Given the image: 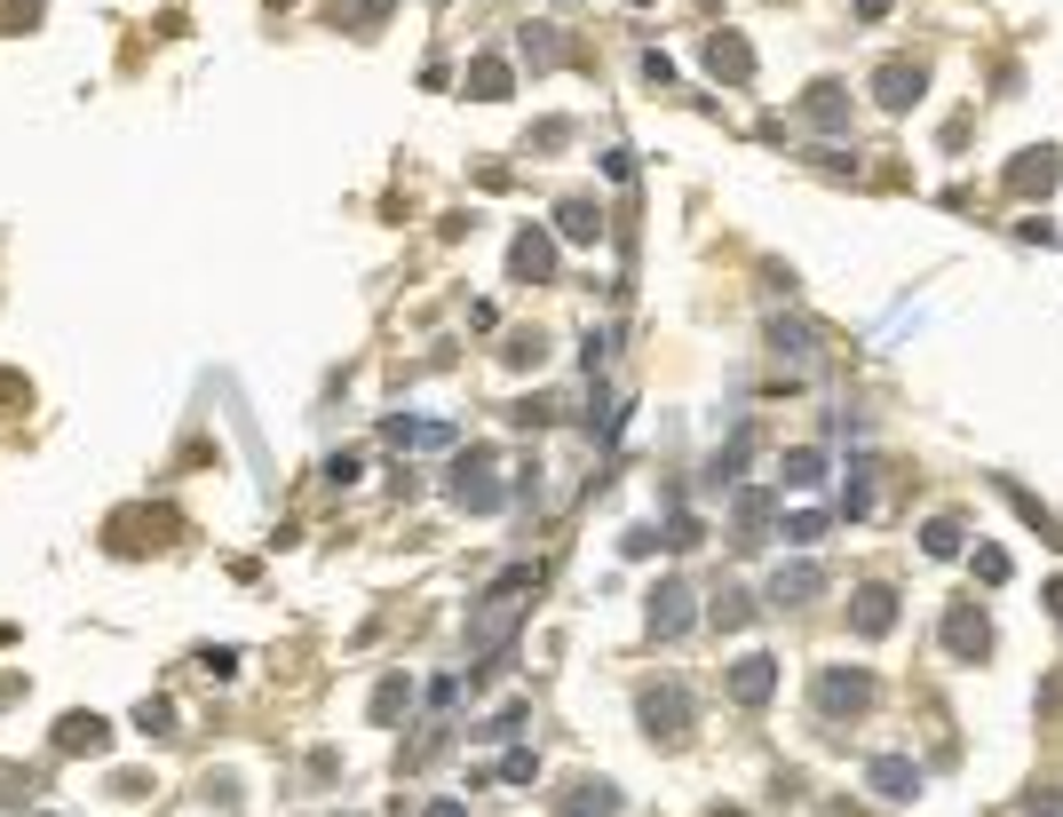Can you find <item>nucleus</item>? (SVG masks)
<instances>
[{"mask_svg": "<svg viewBox=\"0 0 1063 817\" xmlns=\"http://www.w3.org/2000/svg\"><path fill=\"white\" fill-rule=\"evenodd\" d=\"M532 588V571L516 564V571H501V580H492V595H484V611H477V627H469V651L484 659V651H501V643H508V627H516V595Z\"/></svg>", "mask_w": 1063, "mask_h": 817, "instance_id": "nucleus-1", "label": "nucleus"}, {"mask_svg": "<svg viewBox=\"0 0 1063 817\" xmlns=\"http://www.w3.org/2000/svg\"><path fill=\"white\" fill-rule=\"evenodd\" d=\"M445 492H453V508H477V517H492V508L508 500V492H501V468H492V453H460Z\"/></svg>", "mask_w": 1063, "mask_h": 817, "instance_id": "nucleus-2", "label": "nucleus"}, {"mask_svg": "<svg viewBox=\"0 0 1063 817\" xmlns=\"http://www.w3.org/2000/svg\"><path fill=\"white\" fill-rule=\"evenodd\" d=\"M873 706V674L866 667H818V714L842 723V714H866Z\"/></svg>", "mask_w": 1063, "mask_h": 817, "instance_id": "nucleus-3", "label": "nucleus"}, {"mask_svg": "<svg viewBox=\"0 0 1063 817\" xmlns=\"http://www.w3.org/2000/svg\"><path fill=\"white\" fill-rule=\"evenodd\" d=\"M636 714H643L651 738H683V730H690V691H683V683H651V691L636 699Z\"/></svg>", "mask_w": 1063, "mask_h": 817, "instance_id": "nucleus-4", "label": "nucleus"}, {"mask_svg": "<svg viewBox=\"0 0 1063 817\" xmlns=\"http://www.w3.org/2000/svg\"><path fill=\"white\" fill-rule=\"evenodd\" d=\"M945 651H952L960 667H976V659L992 651V627H984L976 603H952V611H945Z\"/></svg>", "mask_w": 1063, "mask_h": 817, "instance_id": "nucleus-5", "label": "nucleus"}, {"mask_svg": "<svg viewBox=\"0 0 1063 817\" xmlns=\"http://www.w3.org/2000/svg\"><path fill=\"white\" fill-rule=\"evenodd\" d=\"M627 802H619V786L611 778H572V786L556 794V817H619Z\"/></svg>", "mask_w": 1063, "mask_h": 817, "instance_id": "nucleus-6", "label": "nucleus"}, {"mask_svg": "<svg viewBox=\"0 0 1063 817\" xmlns=\"http://www.w3.org/2000/svg\"><path fill=\"white\" fill-rule=\"evenodd\" d=\"M770 691H778V659L770 651L730 659V699H739V706H770Z\"/></svg>", "mask_w": 1063, "mask_h": 817, "instance_id": "nucleus-7", "label": "nucleus"}, {"mask_svg": "<svg viewBox=\"0 0 1063 817\" xmlns=\"http://www.w3.org/2000/svg\"><path fill=\"white\" fill-rule=\"evenodd\" d=\"M866 786H873L881 802H913V794H921V762H913V754H873V762H866Z\"/></svg>", "mask_w": 1063, "mask_h": 817, "instance_id": "nucleus-8", "label": "nucleus"}, {"mask_svg": "<svg viewBox=\"0 0 1063 817\" xmlns=\"http://www.w3.org/2000/svg\"><path fill=\"white\" fill-rule=\"evenodd\" d=\"M921 88H928V72H921V64H905V56H889L881 72H873V95H881L889 112H913V104H921Z\"/></svg>", "mask_w": 1063, "mask_h": 817, "instance_id": "nucleus-9", "label": "nucleus"}, {"mask_svg": "<svg viewBox=\"0 0 1063 817\" xmlns=\"http://www.w3.org/2000/svg\"><path fill=\"white\" fill-rule=\"evenodd\" d=\"M690 603H699V595H690L683 580H667V588H659V595H651V635H659V643H675V635H690V620H699V611H690Z\"/></svg>", "mask_w": 1063, "mask_h": 817, "instance_id": "nucleus-10", "label": "nucleus"}, {"mask_svg": "<svg viewBox=\"0 0 1063 817\" xmlns=\"http://www.w3.org/2000/svg\"><path fill=\"white\" fill-rule=\"evenodd\" d=\"M849 627L866 635V643L889 635V627H896V588H881V580H873V588H857V595H849Z\"/></svg>", "mask_w": 1063, "mask_h": 817, "instance_id": "nucleus-11", "label": "nucleus"}, {"mask_svg": "<svg viewBox=\"0 0 1063 817\" xmlns=\"http://www.w3.org/2000/svg\"><path fill=\"white\" fill-rule=\"evenodd\" d=\"M508 270H516V279H524V286H540V279H556V238H548V230H524V238H516V247H508Z\"/></svg>", "mask_w": 1063, "mask_h": 817, "instance_id": "nucleus-12", "label": "nucleus"}, {"mask_svg": "<svg viewBox=\"0 0 1063 817\" xmlns=\"http://www.w3.org/2000/svg\"><path fill=\"white\" fill-rule=\"evenodd\" d=\"M707 72L730 80V88H746L754 80V48L739 41V32H715V41H707Z\"/></svg>", "mask_w": 1063, "mask_h": 817, "instance_id": "nucleus-13", "label": "nucleus"}, {"mask_svg": "<svg viewBox=\"0 0 1063 817\" xmlns=\"http://www.w3.org/2000/svg\"><path fill=\"white\" fill-rule=\"evenodd\" d=\"M810 595H825V571H818V564H778V571H770V603H778V611L810 603Z\"/></svg>", "mask_w": 1063, "mask_h": 817, "instance_id": "nucleus-14", "label": "nucleus"}, {"mask_svg": "<svg viewBox=\"0 0 1063 817\" xmlns=\"http://www.w3.org/2000/svg\"><path fill=\"white\" fill-rule=\"evenodd\" d=\"M56 746H64V754H104V746H112V723H104V714H64V723H56Z\"/></svg>", "mask_w": 1063, "mask_h": 817, "instance_id": "nucleus-15", "label": "nucleus"}, {"mask_svg": "<svg viewBox=\"0 0 1063 817\" xmlns=\"http://www.w3.org/2000/svg\"><path fill=\"white\" fill-rule=\"evenodd\" d=\"M1008 191H1016V198H1032V191L1048 198V191H1055V151H1048V144H1040V151H1016V167H1008Z\"/></svg>", "mask_w": 1063, "mask_h": 817, "instance_id": "nucleus-16", "label": "nucleus"}, {"mask_svg": "<svg viewBox=\"0 0 1063 817\" xmlns=\"http://www.w3.org/2000/svg\"><path fill=\"white\" fill-rule=\"evenodd\" d=\"M802 112H810V127H825V135H842V127H849V88H842V80H818Z\"/></svg>", "mask_w": 1063, "mask_h": 817, "instance_id": "nucleus-17", "label": "nucleus"}, {"mask_svg": "<svg viewBox=\"0 0 1063 817\" xmlns=\"http://www.w3.org/2000/svg\"><path fill=\"white\" fill-rule=\"evenodd\" d=\"M556 230L572 238V247H595V238H604V207H595V198H563V207H556Z\"/></svg>", "mask_w": 1063, "mask_h": 817, "instance_id": "nucleus-18", "label": "nucleus"}, {"mask_svg": "<svg viewBox=\"0 0 1063 817\" xmlns=\"http://www.w3.org/2000/svg\"><path fill=\"white\" fill-rule=\"evenodd\" d=\"M778 485H786V492H818V485H825V453H818V445H793V453L778 461Z\"/></svg>", "mask_w": 1063, "mask_h": 817, "instance_id": "nucleus-19", "label": "nucleus"}, {"mask_svg": "<svg viewBox=\"0 0 1063 817\" xmlns=\"http://www.w3.org/2000/svg\"><path fill=\"white\" fill-rule=\"evenodd\" d=\"M381 436L397 453H421V445H453V421H389Z\"/></svg>", "mask_w": 1063, "mask_h": 817, "instance_id": "nucleus-20", "label": "nucleus"}, {"mask_svg": "<svg viewBox=\"0 0 1063 817\" xmlns=\"http://www.w3.org/2000/svg\"><path fill=\"white\" fill-rule=\"evenodd\" d=\"M770 350L793 358V365H810V358H818V333H810L802 318H770Z\"/></svg>", "mask_w": 1063, "mask_h": 817, "instance_id": "nucleus-21", "label": "nucleus"}, {"mask_svg": "<svg viewBox=\"0 0 1063 817\" xmlns=\"http://www.w3.org/2000/svg\"><path fill=\"white\" fill-rule=\"evenodd\" d=\"M762 532H770V492H739V548H762Z\"/></svg>", "mask_w": 1063, "mask_h": 817, "instance_id": "nucleus-22", "label": "nucleus"}, {"mask_svg": "<svg viewBox=\"0 0 1063 817\" xmlns=\"http://www.w3.org/2000/svg\"><path fill=\"white\" fill-rule=\"evenodd\" d=\"M469 95H477V104H501V95H508V64L501 56H477L469 64Z\"/></svg>", "mask_w": 1063, "mask_h": 817, "instance_id": "nucleus-23", "label": "nucleus"}, {"mask_svg": "<svg viewBox=\"0 0 1063 817\" xmlns=\"http://www.w3.org/2000/svg\"><path fill=\"white\" fill-rule=\"evenodd\" d=\"M405 706H413V683H405V674H389V683L374 691V723H397Z\"/></svg>", "mask_w": 1063, "mask_h": 817, "instance_id": "nucleus-24", "label": "nucleus"}, {"mask_svg": "<svg viewBox=\"0 0 1063 817\" xmlns=\"http://www.w3.org/2000/svg\"><path fill=\"white\" fill-rule=\"evenodd\" d=\"M921 548H928V556H960V517H928Z\"/></svg>", "mask_w": 1063, "mask_h": 817, "instance_id": "nucleus-25", "label": "nucleus"}, {"mask_svg": "<svg viewBox=\"0 0 1063 817\" xmlns=\"http://www.w3.org/2000/svg\"><path fill=\"white\" fill-rule=\"evenodd\" d=\"M746 620H754V595L746 588H722L715 595V627H746Z\"/></svg>", "mask_w": 1063, "mask_h": 817, "instance_id": "nucleus-26", "label": "nucleus"}, {"mask_svg": "<svg viewBox=\"0 0 1063 817\" xmlns=\"http://www.w3.org/2000/svg\"><path fill=\"white\" fill-rule=\"evenodd\" d=\"M524 56H532V72H548V64H556V24H532L524 32Z\"/></svg>", "mask_w": 1063, "mask_h": 817, "instance_id": "nucleus-27", "label": "nucleus"}, {"mask_svg": "<svg viewBox=\"0 0 1063 817\" xmlns=\"http://www.w3.org/2000/svg\"><path fill=\"white\" fill-rule=\"evenodd\" d=\"M739 461H746V429H739V436H730V445L715 453V468H707V485H730V476H739Z\"/></svg>", "mask_w": 1063, "mask_h": 817, "instance_id": "nucleus-28", "label": "nucleus"}, {"mask_svg": "<svg viewBox=\"0 0 1063 817\" xmlns=\"http://www.w3.org/2000/svg\"><path fill=\"white\" fill-rule=\"evenodd\" d=\"M786 540H793V548H818V540H825V517H818V508H802V517H786Z\"/></svg>", "mask_w": 1063, "mask_h": 817, "instance_id": "nucleus-29", "label": "nucleus"}, {"mask_svg": "<svg viewBox=\"0 0 1063 817\" xmlns=\"http://www.w3.org/2000/svg\"><path fill=\"white\" fill-rule=\"evenodd\" d=\"M699 540H707L699 517H667V548H675V556H683V548H699Z\"/></svg>", "mask_w": 1063, "mask_h": 817, "instance_id": "nucleus-30", "label": "nucleus"}, {"mask_svg": "<svg viewBox=\"0 0 1063 817\" xmlns=\"http://www.w3.org/2000/svg\"><path fill=\"white\" fill-rule=\"evenodd\" d=\"M976 580L1001 588V580H1008V548H976Z\"/></svg>", "mask_w": 1063, "mask_h": 817, "instance_id": "nucleus-31", "label": "nucleus"}, {"mask_svg": "<svg viewBox=\"0 0 1063 817\" xmlns=\"http://www.w3.org/2000/svg\"><path fill=\"white\" fill-rule=\"evenodd\" d=\"M501 778H508V786H532V778H540V762H532V754H508Z\"/></svg>", "mask_w": 1063, "mask_h": 817, "instance_id": "nucleus-32", "label": "nucleus"}, {"mask_svg": "<svg viewBox=\"0 0 1063 817\" xmlns=\"http://www.w3.org/2000/svg\"><path fill=\"white\" fill-rule=\"evenodd\" d=\"M619 548H627V556H651V548H667V540H659L651 524H636V532H627V540H619Z\"/></svg>", "mask_w": 1063, "mask_h": 817, "instance_id": "nucleus-33", "label": "nucleus"}, {"mask_svg": "<svg viewBox=\"0 0 1063 817\" xmlns=\"http://www.w3.org/2000/svg\"><path fill=\"white\" fill-rule=\"evenodd\" d=\"M1024 817H1063V794L1048 786V794H1024Z\"/></svg>", "mask_w": 1063, "mask_h": 817, "instance_id": "nucleus-34", "label": "nucleus"}, {"mask_svg": "<svg viewBox=\"0 0 1063 817\" xmlns=\"http://www.w3.org/2000/svg\"><path fill=\"white\" fill-rule=\"evenodd\" d=\"M136 723H144V730H168V723H175V706H168V699H144Z\"/></svg>", "mask_w": 1063, "mask_h": 817, "instance_id": "nucleus-35", "label": "nucleus"}, {"mask_svg": "<svg viewBox=\"0 0 1063 817\" xmlns=\"http://www.w3.org/2000/svg\"><path fill=\"white\" fill-rule=\"evenodd\" d=\"M604 175H611V183H627V175H636V159H627V144H611V151H604Z\"/></svg>", "mask_w": 1063, "mask_h": 817, "instance_id": "nucleus-36", "label": "nucleus"}, {"mask_svg": "<svg viewBox=\"0 0 1063 817\" xmlns=\"http://www.w3.org/2000/svg\"><path fill=\"white\" fill-rule=\"evenodd\" d=\"M350 9H357V16H365V24H374V16H381V9H389V0H350Z\"/></svg>", "mask_w": 1063, "mask_h": 817, "instance_id": "nucleus-37", "label": "nucleus"}, {"mask_svg": "<svg viewBox=\"0 0 1063 817\" xmlns=\"http://www.w3.org/2000/svg\"><path fill=\"white\" fill-rule=\"evenodd\" d=\"M428 817H469V809H460V802H428Z\"/></svg>", "mask_w": 1063, "mask_h": 817, "instance_id": "nucleus-38", "label": "nucleus"}, {"mask_svg": "<svg viewBox=\"0 0 1063 817\" xmlns=\"http://www.w3.org/2000/svg\"><path fill=\"white\" fill-rule=\"evenodd\" d=\"M1048 611H1063V580H1048Z\"/></svg>", "mask_w": 1063, "mask_h": 817, "instance_id": "nucleus-39", "label": "nucleus"}, {"mask_svg": "<svg viewBox=\"0 0 1063 817\" xmlns=\"http://www.w3.org/2000/svg\"><path fill=\"white\" fill-rule=\"evenodd\" d=\"M636 9H651V0H636Z\"/></svg>", "mask_w": 1063, "mask_h": 817, "instance_id": "nucleus-40", "label": "nucleus"}]
</instances>
